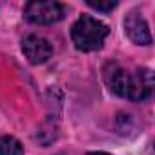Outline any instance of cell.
Segmentation results:
<instances>
[{"mask_svg": "<svg viewBox=\"0 0 155 155\" xmlns=\"http://www.w3.org/2000/svg\"><path fill=\"white\" fill-rule=\"evenodd\" d=\"M153 91V73L148 68H140L133 73H130V82H128V91L126 99L133 102H142L150 99Z\"/></svg>", "mask_w": 155, "mask_h": 155, "instance_id": "cell-3", "label": "cell"}, {"mask_svg": "<svg viewBox=\"0 0 155 155\" xmlns=\"http://www.w3.org/2000/svg\"><path fill=\"white\" fill-rule=\"evenodd\" d=\"M0 155H24L22 142L13 135L0 137Z\"/></svg>", "mask_w": 155, "mask_h": 155, "instance_id": "cell-7", "label": "cell"}, {"mask_svg": "<svg viewBox=\"0 0 155 155\" xmlns=\"http://www.w3.org/2000/svg\"><path fill=\"white\" fill-rule=\"evenodd\" d=\"M88 6L97 9V11H102V13H110L111 9L117 8V2H111V0L110 2H93V0H88Z\"/></svg>", "mask_w": 155, "mask_h": 155, "instance_id": "cell-8", "label": "cell"}, {"mask_svg": "<svg viewBox=\"0 0 155 155\" xmlns=\"http://www.w3.org/2000/svg\"><path fill=\"white\" fill-rule=\"evenodd\" d=\"M108 35H110V28L91 15L79 17L71 26V40L79 51L101 49Z\"/></svg>", "mask_w": 155, "mask_h": 155, "instance_id": "cell-1", "label": "cell"}, {"mask_svg": "<svg viewBox=\"0 0 155 155\" xmlns=\"http://www.w3.org/2000/svg\"><path fill=\"white\" fill-rule=\"evenodd\" d=\"M88 155H111V153H108V151H91Z\"/></svg>", "mask_w": 155, "mask_h": 155, "instance_id": "cell-9", "label": "cell"}, {"mask_svg": "<svg viewBox=\"0 0 155 155\" xmlns=\"http://www.w3.org/2000/svg\"><path fill=\"white\" fill-rule=\"evenodd\" d=\"M66 15V6L53 0H33L24 8V18L37 26H49L62 20Z\"/></svg>", "mask_w": 155, "mask_h": 155, "instance_id": "cell-2", "label": "cell"}, {"mask_svg": "<svg viewBox=\"0 0 155 155\" xmlns=\"http://www.w3.org/2000/svg\"><path fill=\"white\" fill-rule=\"evenodd\" d=\"M22 53L26 55V58L35 64V66H40V64H46L51 55H53V46L44 38V37H38V35H28L24 40H22Z\"/></svg>", "mask_w": 155, "mask_h": 155, "instance_id": "cell-4", "label": "cell"}, {"mask_svg": "<svg viewBox=\"0 0 155 155\" xmlns=\"http://www.w3.org/2000/svg\"><path fill=\"white\" fill-rule=\"evenodd\" d=\"M124 31L133 44H139V46H150L151 44L150 26H148V22L140 11H131L124 18Z\"/></svg>", "mask_w": 155, "mask_h": 155, "instance_id": "cell-5", "label": "cell"}, {"mask_svg": "<svg viewBox=\"0 0 155 155\" xmlns=\"http://www.w3.org/2000/svg\"><path fill=\"white\" fill-rule=\"evenodd\" d=\"M102 77H104V82L110 88V91H113L115 95L126 99L128 82H130V71H126L117 62H108L104 66V69H102Z\"/></svg>", "mask_w": 155, "mask_h": 155, "instance_id": "cell-6", "label": "cell"}]
</instances>
